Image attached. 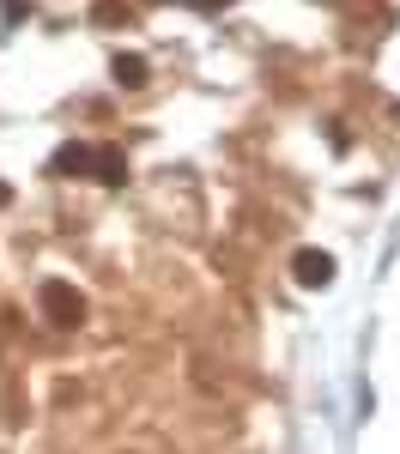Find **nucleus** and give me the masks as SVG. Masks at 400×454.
Masks as SVG:
<instances>
[{"mask_svg": "<svg viewBox=\"0 0 400 454\" xmlns=\"http://www.w3.org/2000/svg\"><path fill=\"white\" fill-rule=\"evenodd\" d=\"M36 309H43V321H55V327H79L85 321V297L67 279H43L36 285Z\"/></svg>", "mask_w": 400, "mask_h": 454, "instance_id": "nucleus-1", "label": "nucleus"}, {"mask_svg": "<svg viewBox=\"0 0 400 454\" xmlns=\"http://www.w3.org/2000/svg\"><path fill=\"white\" fill-rule=\"evenodd\" d=\"M291 279L303 285V291H327V285H333V254H322V248H297V254H291Z\"/></svg>", "mask_w": 400, "mask_h": 454, "instance_id": "nucleus-2", "label": "nucleus"}, {"mask_svg": "<svg viewBox=\"0 0 400 454\" xmlns=\"http://www.w3.org/2000/svg\"><path fill=\"white\" fill-rule=\"evenodd\" d=\"M91 176H98L104 188H122V182H128V152H122V145H91Z\"/></svg>", "mask_w": 400, "mask_h": 454, "instance_id": "nucleus-3", "label": "nucleus"}, {"mask_svg": "<svg viewBox=\"0 0 400 454\" xmlns=\"http://www.w3.org/2000/svg\"><path fill=\"white\" fill-rule=\"evenodd\" d=\"M49 170L55 176H91V145H79V140H67L55 158H49Z\"/></svg>", "mask_w": 400, "mask_h": 454, "instance_id": "nucleus-4", "label": "nucleus"}, {"mask_svg": "<svg viewBox=\"0 0 400 454\" xmlns=\"http://www.w3.org/2000/svg\"><path fill=\"white\" fill-rule=\"evenodd\" d=\"M109 73H115V85H122V91H140L145 79H152L145 55H115V61H109Z\"/></svg>", "mask_w": 400, "mask_h": 454, "instance_id": "nucleus-5", "label": "nucleus"}, {"mask_svg": "<svg viewBox=\"0 0 400 454\" xmlns=\"http://www.w3.org/2000/svg\"><path fill=\"white\" fill-rule=\"evenodd\" d=\"M91 19H98V25H122V19H128V0H98Z\"/></svg>", "mask_w": 400, "mask_h": 454, "instance_id": "nucleus-6", "label": "nucleus"}, {"mask_svg": "<svg viewBox=\"0 0 400 454\" xmlns=\"http://www.w3.org/2000/svg\"><path fill=\"white\" fill-rule=\"evenodd\" d=\"M200 6H207V12H218V6H231V0H200Z\"/></svg>", "mask_w": 400, "mask_h": 454, "instance_id": "nucleus-7", "label": "nucleus"}]
</instances>
